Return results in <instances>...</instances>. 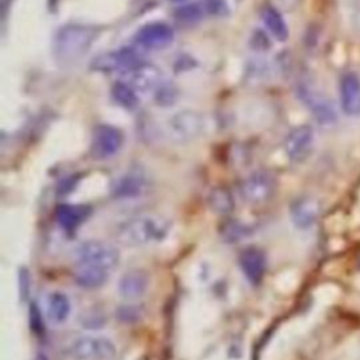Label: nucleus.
<instances>
[{
  "instance_id": "nucleus-1",
  "label": "nucleus",
  "mask_w": 360,
  "mask_h": 360,
  "mask_svg": "<svg viewBox=\"0 0 360 360\" xmlns=\"http://www.w3.org/2000/svg\"><path fill=\"white\" fill-rule=\"evenodd\" d=\"M98 30L89 24L69 22L59 27L52 39V55L60 66L77 63L91 48Z\"/></svg>"
},
{
  "instance_id": "nucleus-2",
  "label": "nucleus",
  "mask_w": 360,
  "mask_h": 360,
  "mask_svg": "<svg viewBox=\"0 0 360 360\" xmlns=\"http://www.w3.org/2000/svg\"><path fill=\"white\" fill-rule=\"evenodd\" d=\"M169 232V219L156 214H142L124 221L117 228V238L125 246H146L165 240Z\"/></svg>"
},
{
  "instance_id": "nucleus-3",
  "label": "nucleus",
  "mask_w": 360,
  "mask_h": 360,
  "mask_svg": "<svg viewBox=\"0 0 360 360\" xmlns=\"http://www.w3.org/2000/svg\"><path fill=\"white\" fill-rule=\"evenodd\" d=\"M62 353L69 360H112L117 354V347L105 336L82 335L66 342Z\"/></svg>"
},
{
  "instance_id": "nucleus-4",
  "label": "nucleus",
  "mask_w": 360,
  "mask_h": 360,
  "mask_svg": "<svg viewBox=\"0 0 360 360\" xmlns=\"http://www.w3.org/2000/svg\"><path fill=\"white\" fill-rule=\"evenodd\" d=\"M297 96L319 125L330 127L338 121V114L332 101L311 82L301 80L297 84Z\"/></svg>"
},
{
  "instance_id": "nucleus-5",
  "label": "nucleus",
  "mask_w": 360,
  "mask_h": 360,
  "mask_svg": "<svg viewBox=\"0 0 360 360\" xmlns=\"http://www.w3.org/2000/svg\"><path fill=\"white\" fill-rule=\"evenodd\" d=\"M76 257L79 264H89L107 271L114 270L120 263L118 249L112 243L100 239H89L80 243L76 249Z\"/></svg>"
},
{
  "instance_id": "nucleus-6",
  "label": "nucleus",
  "mask_w": 360,
  "mask_h": 360,
  "mask_svg": "<svg viewBox=\"0 0 360 360\" xmlns=\"http://www.w3.org/2000/svg\"><path fill=\"white\" fill-rule=\"evenodd\" d=\"M139 63H142L139 53L132 48H120L114 51H105L94 56L89 65L90 70L97 73H117V72H131Z\"/></svg>"
},
{
  "instance_id": "nucleus-7",
  "label": "nucleus",
  "mask_w": 360,
  "mask_h": 360,
  "mask_svg": "<svg viewBox=\"0 0 360 360\" xmlns=\"http://www.w3.org/2000/svg\"><path fill=\"white\" fill-rule=\"evenodd\" d=\"M276 188V177L266 170H257L240 181L239 194L245 202L262 205L273 198Z\"/></svg>"
},
{
  "instance_id": "nucleus-8",
  "label": "nucleus",
  "mask_w": 360,
  "mask_h": 360,
  "mask_svg": "<svg viewBox=\"0 0 360 360\" xmlns=\"http://www.w3.org/2000/svg\"><path fill=\"white\" fill-rule=\"evenodd\" d=\"M284 152L294 163L305 162L315 146V132L311 125H298L292 128L284 139Z\"/></svg>"
},
{
  "instance_id": "nucleus-9",
  "label": "nucleus",
  "mask_w": 360,
  "mask_h": 360,
  "mask_svg": "<svg viewBox=\"0 0 360 360\" xmlns=\"http://www.w3.org/2000/svg\"><path fill=\"white\" fill-rule=\"evenodd\" d=\"M204 125V117L198 111L183 110L170 118L169 131L174 141L190 142L202 134Z\"/></svg>"
},
{
  "instance_id": "nucleus-10",
  "label": "nucleus",
  "mask_w": 360,
  "mask_h": 360,
  "mask_svg": "<svg viewBox=\"0 0 360 360\" xmlns=\"http://www.w3.org/2000/svg\"><path fill=\"white\" fill-rule=\"evenodd\" d=\"M124 145L122 132L112 125L100 124L93 129L91 153L97 159H108L120 152Z\"/></svg>"
},
{
  "instance_id": "nucleus-11",
  "label": "nucleus",
  "mask_w": 360,
  "mask_h": 360,
  "mask_svg": "<svg viewBox=\"0 0 360 360\" xmlns=\"http://www.w3.org/2000/svg\"><path fill=\"white\" fill-rule=\"evenodd\" d=\"M339 104L345 115L360 118V75L345 72L339 79Z\"/></svg>"
},
{
  "instance_id": "nucleus-12",
  "label": "nucleus",
  "mask_w": 360,
  "mask_h": 360,
  "mask_svg": "<svg viewBox=\"0 0 360 360\" xmlns=\"http://www.w3.org/2000/svg\"><path fill=\"white\" fill-rule=\"evenodd\" d=\"M174 39L173 28L162 21H153L142 25L135 34V42L145 48L159 51L169 46Z\"/></svg>"
},
{
  "instance_id": "nucleus-13",
  "label": "nucleus",
  "mask_w": 360,
  "mask_h": 360,
  "mask_svg": "<svg viewBox=\"0 0 360 360\" xmlns=\"http://www.w3.org/2000/svg\"><path fill=\"white\" fill-rule=\"evenodd\" d=\"M321 217V202L312 195L297 197L290 204V218L300 231L311 229Z\"/></svg>"
},
{
  "instance_id": "nucleus-14",
  "label": "nucleus",
  "mask_w": 360,
  "mask_h": 360,
  "mask_svg": "<svg viewBox=\"0 0 360 360\" xmlns=\"http://www.w3.org/2000/svg\"><path fill=\"white\" fill-rule=\"evenodd\" d=\"M238 262L243 276L252 285H259L263 281L267 269V259L262 249L256 246H249L243 249L239 253Z\"/></svg>"
},
{
  "instance_id": "nucleus-15",
  "label": "nucleus",
  "mask_w": 360,
  "mask_h": 360,
  "mask_svg": "<svg viewBox=\"0 0 360 360\" xmlns=\"http://www.w3.org/2000/svg\"><path fill=\"white\" fill-rule=\"evenodd\" d=\"M162 83V70L153 63L142 62L131 70L129 84L139 93L155 91Z\"/></svg>"
},
{
  "instance_id": "nucleus-16",
  "label": "nucleus",
  "mask_w": 360,
  "mask_h": 360,
  "mask_svg": "<svg viewBox=\"0 0 360 360\" xmlns=\"http://www.w3.org/2000/svg\"><path fill=\"white\" fill-rule=\"evenodd\" d=\"M118 292L127 300H138L145 295L149 288V276L142 269L125 271L118 280Z\"/></svg>"
},
{
  "instance_id": "nucleus-17",
  "label": "nucleus",
  "mask_w": 360,
  "mask_h": 360,
  "mask_svg": "<svg viewBox=\"0 0 360 360\" xmlns=\"http://www.w3.org/2000/svg\"><path fill=\"white\" fill-rule=\"evenodd\" d=\"M146 180L142 174L136 172H129L122 174L118 180H115L112 186V195L121 200H131L141 197L146 190Z\"/></svg>"
},
{
  "instance_id": "nucleus-18",
  "label": "nucleus",
  "mask_w": 360,
  "mask_h": 360,
  "mask_svg": "<svg viewBox=\"0 0 360 360\" xmlns=\"http://www.w3.org/2000/svg\"><path fill=\"white\" fill-rule=\"evenodd\" d=\"M90 212L91 208L84 204H60L55 211V217L65 231H75L90 217Z\"/></svg>"
},
{
  "instance_id": "nucleus-19",
  "label": "nucleus",
  "mask_w": 360,
  "mask_h": 360,
  "mask_svg": "<svg viewBox=\"0 0 360 360\" xmlns=\"http://www.w3.org/2000/svg\"><path fill=\"white\" fill-rule=\"evenodd\" d=\"M108 276H110V271H107L104 269L77 263L75 273H73V280L82 288L96 290V288L103 287L107 283Z\"/></svg>"
},
{
  "instance_id": "nucleus-20",
  "label": "nucleus",
  "mask_w": 360,
  "mask_h": 360,
  "mask_svg": "<svg viewBox=\"0 0 360 360\" xmlns=\"http://www.w3.org/2000/svg\"><path fill=\"white\" fill-rule=\"evenodd\" d=\"M260 17L262 21L266 27V30L269 31V34L276 38L280 42L287 41L290 31H288V25L285 22V20L283 18V14L273 6L266 4L262 7L260 10Z\"/></svg>"
},
{
  "instance_id": "nucleus-21",
  "label": "nucleus",
  "mask_w": 360,
  "mask_h": 360,
  "mask_svg": "<svg viewBox=\"0 0 360 360\" xmlns=\"http://www.w3.org/2000/svg\"><path fill=\"white\" fill-rule=\"evenodd\" d=\"M70 301L62 291H53L48 295L46 311L48 316L55 323H63L70 315Z\"/></svg>"
},
{
  "instance_id": "nucleus-22",
  "label": "nucleus",
  "mask_w": 360,
  "mask_h": 360,
  "mask_svg": "<svg viewBox=\"0 0 360 360\" xmlns=\"http://www.w3.org/2000/svg\"><path fill=\"white\" fill-rule=\"evenodd\" d=\"M111 97L112 100L122 108L125 110H135L139 105V97H138V91L125 82L117 80L114 82V84L111 86Z\"/></svg>"
},
{
  "instance_id": "nucleus-23",
  "label": "nucleus",
  "mask_w": 360,
  "mask_h": 360,
  "mask_svg": "<svg viewBox=\"0 0 360 360\" xmlns=\"http://www.w3.org/2000/svg\"><path fill=\"white\" fill-rule=\"evenodd\" d=\"M208 204L212 211L226 215L233 210V197L226 188L217 187L210 193Z\"/></svg>"
},
{
  "instance_id": "nucleus-24",
  "label": "nucleus",
  "mask_w": 360,
  "mask_h": 360,
  "mask_svg": "<svg viewBox=\"0 0 360 360\" xmlns=\"http://www.w3.org/2000/svg\"><path fill=\"white\" fill-rule=\"evenodd\" d=\"M204 11V6L200 3H186L174 10V17L183 24H194L202 18Z\"/></svg>"
},
{
  "instance_id": "nucleus-25",
  "label": "nucleus",
  "mask_w": 360,
  "mask_h": 360,
  "mask_svg": "<svg viewBox=\"0 0 360 360\" xmlns=\"http://www.w3.org/2000/svg\"><path fill=\"white\" fill-rule=\"evenodd\" d=\"M222 238L228 242H238L242 240L249 235V226L239 221H228L222 226Z\"/></svg>"
},
{
  "instance_id": "nucleus-26",
  "label": "nucleus",
  "mask_w": 360,
  "mask_h": 360,
  "mask_svg": "<svg viewBox=\"0 0 360 360\" xmlns=\"http://www.w3.org/2000/svg\"><path fill=\"white\" fill-rule=\"evenodd\" d=\"M155 103L166 107V105H172L176 100H177V89L172 84V83H162L155 91Z\"/></svg>"
},
{
  "instance_id": "nucleus-27",
  "label": "nucleus",
  "mask_w": 360,
  "mask_h": 360,
  "mask_svg": "<svg viewBox=\"0 0 360 360\" xmlns=\"http://www.w3.org/2000/svg\"><path fill=\"white\" fill-rule=\"evenodd\" d=\"M204 10L215 17H222L228 13V6L225 0H204Z\"/></svg>"
},
{
  "instance_id": "nucleus-28",
  "label": "nucleus",
  "mask_w": 360,
  "mask_h": 360,
  "mask_svg": "<svg viewBox=\"0 0 360 360\" xmlns=\"http://www.w3.org/2000/svg\"><path fill=\"white\" fill-rule=\"evenodd\" d=\"M278 3L281 4V7H284L285 10H294L300 6L301 0H278Z\"/></svg>"
},
{
  "instance_id": "nucleus-29",
  "label": "nucleus",
  "mask_w": 360,
  "mask_h": 360,
  "mask_svg": "<svg viewBox=\"0 0 360 360\" xmlns=\"http://www.w3.org/2000/svg\"><path fill=\"white\" fill-rule=\"evenodd\" d=\"M253 72V75L252 76H257V73H259V69H257V66L255 65V69L252 70ZM260 73L263 75V73H266V66L264 65H260Z\"/></svg>"
},
{
  "instance_id": "nucleus-30",
  "label": "nucleus",
  "mask_w": 360,
  "mask_h": 360,
  "mask_svg": "<svg viewBox=\"0 0 360 360\" xmlns=\"http://www.w3.org/2000/svg\"><path fill=\"white\" fill-rule=\"evenodd\" d=\"M34 360H49L45 354H42V353H38L37 356H35V359Z\"/></svg>"
},
{
  "instance_id": "nucleus-31",
  "label": "nucleus",
  "mask_w": 360,
  "mask_h": 360,
  "mask_svg": "<svg viewBox=\"0 0 360 360\" xmlns=\"http://www.w3.org/2000/svg\"><path fill=\"white\" fill-rule=\"evenodd\" d=\"M172 1H183V0H172Z\"/></svg>"
}]
</instances>
